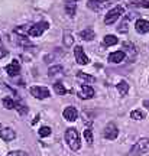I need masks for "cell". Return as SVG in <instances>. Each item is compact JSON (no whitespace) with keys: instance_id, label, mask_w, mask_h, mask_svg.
I'll return each mask as SVG.
<instances>
[{"instance_id":"obj_13","label":"cell","mask_w":149,"mask_h":156,"mask_svg":"<svg viewBox=\"0 0 149 156\" xmlns=\"http://www.w3.org/2000/svg\"><path fill=\"white\" fill-rule=\"evenodd\" d=\"M125 56H126V54L123 51H116V52H111L109 55V61L113 62V64H119L125 59Z\"/></svg>"},{"instance_id":"obj_27","label":"cell","mask_w":149,"mask_h":156,"mask_svg":"<svg viewBox=\"0 0 149 156\" xmlns=\"http://www.w3.org/2000/svg\"><path fill=\"white\" fill-rule=\"evenodd\" d=\"M15 108H16V110L20 113V114H26V113H28V108H26V106H23V104H20V103H16Z\"/></svg>"},{"instance_id":"obj_25","label":"cell","mask_w":149,"mask_h":156,"mask_svg":"<svg viewBox=\"0 0 149 156\" xmlns=\"http://www.w3.org/2000/svg\"><path fill=\"white\" fill-rule=\"evenodd\" d=\"M103 5V2H99V0H89V7L93 9V10H99Z\"/></svg>"},{"instance_id":"obj_8","label":"cell","mask_w":149,"mask_h":156,"mask_svg":"<svg viewBox=\"0 0 149 156\" xmlns=\"http://www.w3.org/2000/svg\"><path fill=\"white\" fill-rule=\"evenodd\" d=\"M78 97L81 100H90L94 97V90L90 85H81V88L78 91Z\"/></svg>"},{"instance_id":"obj_20","label":"cell","mask_w":149,"mask_h":156,"mask_svg":"<svg viewBox=\"0 0 149 156\" xmlns=\"http://www.w3.org/2000/svg\"><path fill=\"white\" fill-rule=\"evenodd\" d=\"M130 119H133V120H144L145 113L142 112V110H133V112L130 113Z\"/></svg>"},{"instance_id":"obj_16","label":"cell","mask_w":149,"mask_h":156,"mask_svg":"<svg viewBox=\"0 0 149 156\" xmlns=\"http://www.w3.org/2000/svg\"><path fill=\"white\" fill-rule=\"evenodd\" d=\"M117 91H119L120 97H125L129 93V84L126 81H120V83L117 84Z\"/></svg>"},{"instance_id":"obj_10","label":"cell","mask_w":149,"mask_h":156,"mask_svg":"<svg viewBox=\"0 0 149 156\" xmlns=\"http://www.w3.org/2000/svg\"><path fill=\"white\" fill-rule=\"evenodd\" d=\"M5 69H6V73L9 74L10 77H16L17 74L20 73V64H19V61L15 59V61H12L9 65H6Z\"/></svg>"},{"instance_id":"obj_7","label":"cell","mask_w":149,"mask_h":156,"mask_svg":"<svg viewBox=\"0 0 149 156\" xmlns=\"http://www.w3.org/2000/svg\"><path fill=\"white\" fill-rule=\"evenodd\" d=\"M74 55H75L77 64H80V65H87L90 62L89 56L85 55V52H84V49L81 46H75V48H74Z\"/></svg>"},{"instance_id":"obj_4","label":"cell","mask_w":149,"mask_h":156,"mask_svg":"<svg viewBox=\"0 0 149 156\" xmlns=\"http://www.w3.org/2000/svg\"><path fill=\"white\" fill-rule=\"evenodd\" d=\"M48 28H49V25L46 22H38V23H35V25H32V26H29L28 35L29 36H33V38H38V36H41Z\"/></svg>"},{"instance_id":"obj_2","label":"cell","mask_w":149,"mask_h":156,"mask_svg":"<svg viewBox=\"0 0 149 156\" xmlns=\"http://www.w3.org/2000/svg\"><path fill=\"white\" fill-rule=\"evenodd\" d=\"M146 152H149V139L148 137H142V139H139L138 142L133 145L130 153L135 156H138V155H144Z\"/></svg>"},{"instance_id":"obj_12","label":"cell","mask_w":149,"mask_h":156,"mask_svg":"<svg viewBox=\"0 0 149 156\" xmlns=\"http://www.w3.org/2000/svg\"><path fill=\"white\" fill-rule=\"evenodd\" d=\"M135 29L138 34H148L149 32V22L145 19H139L135 23Z\"/></svg>"},{"instance_id":"obj_19","label":"cell","mask_w":149,"mask_h":156,"mask_svg":"<svg viewBox=\"0 0 149 156\" xmlns=\"http://www.w3.org/2000/svg\"><path fill=\"white\" fill-rule=\"evenodd\" d=\"M75 10H77V6H75L74 2H68V3H65V12H67L68 16H74V15H75Z\"/></svg>"},{"instance_id":"obj_5","label":"cell","mask_w":149,"mask_h":156,"mask_svg":"<svg viewBox=\"0 0 149 156\" xmlns=\"http://www.w3.org/2000/svg\"><path fill=\"white\" fill-rule=\"evenodd\" d=\"M31 94L35 97V98H39V100H44V98H48L51 95L49 90L46 87H41V85H35V87H31Z\"/></svg>"},{"instance_id":"obj_31","label":"cell","mask_w":149,"mask_h":156,"mask_svg":"<svg viewBox=\"0 0 149 156\" xmlns=\"http://www.w3.org/2000/svg\"><path fill=\"white\" fill-rule=\"evenodd\" d=\"M99 2H103V0H99Z\"/></svg>"},{"instance_id":"obj_3","label":"cell","mask_w":149,"mask_h":156,"mask_svg":"<svg viewBox=\"0 0 149 156\" xmlns=\"http://www.w3.org/2000/svg\"><path fill=\"white\" fill-rule=\"evenodd\" d=\"M123 15V7L122 6H116L111 10H109L104 16V23L106 25H113L114 22H117V19Z\"/></svg>"},{"instance_id":"obj_22","label":"cell","mask_w":149,"mask_h":156,"mask_svg":"<svg viewBox=\"0 0 149 156\" xmlns=\"http://www.w3.org/2000/svg\"><path fill=\"white\" fill-rule=\"evenodd\" d=\"M15 106H16V103L12 100V98H9V97L3 98V107H5V108H7V110H12V108H15Z\"/></svg>"},{"instance_id":"obj_23","label":"cell","mask_w":149,"mask_h":156,"mask_svg":"<svg viewBox=\"0 0 149 156\" xmlns=\"http://www.w3.org/2000/svg\"><path fill=\"white\" fill-rule=\"evenodd\" d=\"M72 44H74V38H72V35L65 30V32H64V45H65V46H71Z\"/></svg>"},{"instance_id":"obj_14","label":"cell","mask_w":149,"mask_h":156,"mask_svg":"<svg viewBox=\"0 0 149 156\" xmlns=\"http://www.w3.org/2000/svg\"><path fill=\"white\" fill-rule=\"evenodd\" d=\"M77 80H78V81H83V83H85V85L96 81V78H94L93 75L85 74V73H77Z\"/></svg>"},{"instance_id":"obj_17","label":"cell","mask_w":149,"mask_h":156,"mask_svg":"<svg viewBox=\"0 0 149 156\" xmlns=\"http://www.w3.org/2000/svg\"><path fill=\"white\" fill-rule=\"evenodd\" d=\"M129 5L135 6V7H145V9H149V0H130Z\"/></svg>"},{"instance_id":"obj_18","label":"cell","mask_w":149,"mask_h":156,"mask_svg":"<svg viewBox=\"0 0 149 156\" xmlns=\"http://www.w3.org/2000/svg\"><path fill=\"white\" fill-rule=\"evenodd\" d=\"M80 35H81V39H84V41H91L94 38V30L91 28H87L84 30H81Z\"/></svg>"},{"instance_id":"obj_15","label":"cell","mask_w":149,"mask_h":156,"mask_svg":"<svg viewBox=\"0 0 149 156\" xmlns=\"http://www.w3.org/2000/svg\"><path fill=\"white\" fill-rule=\"evenodd\" d=\"M119 42V39L114 36V35H106L104 39H103V45L104 46H113Z\"/></svg>"},{"instance_id":"obj_9","label":"cell","mask_w":149,"mask_h":156,"mask_svg":"<svg viewBox=\"0 0 149 156\" xmlns=\"http://www.w3.org/2000/svg\"><path fill=\"white\" fill-rule=\"evenodd\" d=\"M0 137L5 140V142H10L16 137V132L10 127H2L0 129Z\"/></svg>"},{"instance_id":"obj_6","label":"cell","mask_w":149,"mask_h":156,"mask_svg":"<svg viewBox=\"0 0 149 156\" xmlns=\"http://www.w3.org/2000/svg\"><path fill=\"white\" fill-rule=\"evenodd\" d=\"M103 136H104L107 140H114L119 136V129L114 123H109L104 127V132H103Z\"/></svg>"},{"instance_id":"obj_24","label":"cell","mask_w":149,"mask_h":156,"mask_svg":"<svg viewBox=\"0 0 149 156\" xmlns=\"http://www.w3.org/2000/svg\"><path fill=\"white\" fill-rule=\"evenodd\" d=\"M38 133L41 137H48V136L52 133V130H51V127H48V126H44V127H41L38 130Z\"/></svg>"},{"instance_id":"obj_21","label":"cell","mask_w":149,"mask_h":156,"mask_svg":"<svg viewBox=\"0 0 149 156\" xmlns=\"http://www.w3.org/2000/svg\"><path fill=\"white\" fill-rule=\"evenodd\" d=\"M54 91H55L56 94H60V95H64L67 93L64 84H61V83H55V84H54Z\"/></svg>"},{"instance_id":"obj_30","label":"cell","mask_w":149,"mask_h":156,"mask_svg":"<svg viewBox=\"0 0 149 156\" xmlns=\"http://www.w3.org/2000/svg\"><path fill=\"white\" fill-rule=\"evenodd\" d=\"M144 107H146V108L149 110V100H145L144 101Z\"/></svg>"},{"instance_id":"obj_29","label":"cell","mask_w":149,"mask_h":156,"mask_svg":"<svg viewBox=\"0 0 149 156\" xmlns=\"http://www.w3.org/2000/svg\"><path fill=\"white\" fill-rule=\"evenodd\" d=\"M6 55H7V51L3 49V48H0V59H2L3 56H6Z\"/></svg>"},{"instance_id":"obj_28","label":"cell","mask_w":149,"mask_h":156,"mask_svg":"<svg viewBox=\"0 0 149 156\" xmlns=\"http://www.w3.org/2000/svg\"><path fill=\"white\" fill-rule=\"evenodd\" d=\"M7 156H28V153L23 151H12L7 153Z\"/></svg>"},{"instance_id":"obj_1","label":"cell","mask_w":149,"mask_h":156,"mask_svg":"<svg viewBox=\"0 0 149 156\" xmlns=\"http://www.w3.org/2000/svg\"><path fill=\"white\" fill-rule=\"evenodd\" d=\"M65 142L67 145L71 147V151H78L81 147V139H80V133L77 129L70 127L65 130Z\"/></svg>"},{"instance_id":"obj_11","label":"cell","mask_w":149,"mask_h":156,"mask_svg":"<svg viewBox=\"0 0 149 156\" xmlns=\"http://www.w3.org/2000/svg\"><path fill=\"white\" fill-rule=\"evenodd\" d=\"M62 116H64V119L67 122H75L78 117V113L75 110V107H67L64 110V113H62Z\"/></svg>"},{"instance_id":"obj_26","label":"cell","mask_w":149,"mask_h":156,"mask_svg":"<svg viewBox=\"0 0 149 156\" xmlns=\"http://www.w3.org/2000/svg\"><path fill=\"white\" fill-rule=\"evenodd\" d=\"M84 137L87 140V143L89 145H93V132H91V129H87V130H84Z\"/></svg>"}]
</instances>
